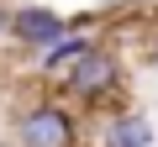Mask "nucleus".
I'll return each instance as SVG.
<instances>
[{
  "label": "nucleus",
  "mask_w": 158,
  "mask_h": 147,
  "mask_svg": "<svg viewBox=\"0 0 158 147\" xmlns=\"http://www.w3.org/2000/svg\"><path fill=\"white\" fill-rule=\"evenodd\" d=\"M53 95H63L74 110H90V116H116V110H127V63H121V53H116L111 42H95V47L53 84Z\"/></svg>",
  "instance_id": "f257e3e1"
},
{
  "label": "nucleus",
  "mask_w": 158,
  "mask_h": 147,
  "mask_svg": "<svg viewBox=\"0 0 158 147\" xmlns=\"http://www.w3.org/2000/svg\"><path fill=\"white\" fill-rule=\"evenodd\" d=\"M11 137H16V147H85L79 110H74L63 95H53V89H42V95H32L27 105H16Z\"/></svg>",
  "instance_id": "f03ea898"
},
{
  "label": "nucleus",
  "mask_w": 158,
  "mask_h": 147,
  "mask_svg": "<svg viewBox=\"0 0 158 147\" xmlns=\"http://www.w3.org/2000/svg\"><path fill=\"white\" fill-rule=\"evenodd\" d=\"M6 37H11L16 47H27V53L42 58L48 47H58V42L69 37V16H58L53 6H37V0H21V6H11Z\"/></svg>",
  "instance_id": "7ed1b4c3"
},
{
  "label": "nucleus",
  "mask_w": 158,
  "mask_h": 147,
  "mask_svg": "<svg viewBox=\"0 0 158 147\" xmlns=\"http://www.w3.org/2000/svg\"><path fill=\"white\" fill-rule=\"evenodd\" d=\"M153 137L158 131L137 105H127L116 116H100V126H95V147H153Z\"/></svg>",
  "instance_id": "20e7f679"
},
{
  "label": "nucleus",
  "mask_w": 158,
  "mask_h": 147,
  "mask_svg": "<svg viewBox=\"0 0 158 147\" xmlns=\"http://www.w3.org/2000/svg\"><path fill=\"white\" fill-rule=\"evenodd\" d=\"M95 42H100V37H85V32H69V37H63L58 47H48V53L37 58V74H42V89H53V84L63 79V74H69V68H74L79 58H85V53L95 47Z\"/></svg>",
  "instance_id": "39448f33"
},
{
  "label": "nucleus",
  "mask_w": 158,
  "mask_h": 147,
  "mask_svg": "<svg viewBox=\"0 0 158 147\" xmlns=\"http://www.w3.org/2000/svg\"><path fill=\"white\" fill-rule=\"evenodd\" d=\"M116 6H127V11H142V6H148V11H153L158 0H116Z\"/></svg>",
  "instance_id": "423d86ee"
},
{
  "label": "nucleus",
  "mask_w": 158,
  "mask_h": 147,
  "mask_svg": "<svg viewBox=\"0 0 158 147\" xmlns=\"http://www.w3.org/2000/svg\"><path fill=\"white\" fill-rule=\"evenodd\" d=\"M6 26H11V6H0V42H6Z\"/></svg>",
  "instance_id": "0eeeda50"
},
{
  "label": "nucleus",
  "mask_w": 158,
  "mask_h": 147,
  "mask_svg": "<svg viewBox=\"0 0 158 147\" xmlns=\"http://www.w3.org/2000/svg\"><path fill=\"white\" fill-rule=\"evenodd\" d=\"M148 26H153V37H158V6H153V11H148Z\"/></svg>",
  "instance_id": "6e6552de"
},
{
  "label": "nucleus",
  "mask_w": 158,
  "mask_h": 147,
  "mask_svg": "<svg viewBox=\"0 0 158 147\" xmlns=\"http://www.w3.org/2000/svg\"><path fill=\"white\" fill-rule=\"evenodd\" d=\"M153 63H158V47H153Z\"/></svg>",
  "instance_id": "1a4fd4ad"
},
{
  "label": "nucleus",
  "mask_w": 158,
  "mask_h": 147,
  "mask_svg": "<svg viewBox=\"0 0 158 147\" xmlns=\"http://www.w3.org/2000/svg\"><path fill=\"white\" fill-rule=\"evenodd\" d=\"M0 6H6V0H0Z\"/></svg>",
  "instance_id": "9d476101"
}]
</instances>
